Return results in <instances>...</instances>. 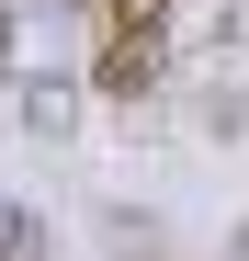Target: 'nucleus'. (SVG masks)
Masks as SVG:
<instances>
[{
    "mask_svg": "<svg viewBox=\"0 0 249 261\" xmlns=\"http://www.w3.org/2000/svg\"><path fill=\"white\" fill-rule=\"evenodd\" d=\"M79 23H170V0H79Z\"/></svg>",
    "mask_w": 249,
    "mask_h": 261,
    "instance_id": "nucleus-2",
    "label": "nucleus"
},
{
    "mask_svg": "<svg viewBox=\"0 0 249 261\" xmlns=\"http://www.w3.org/2000/svg\"><path fill=\"white\" fill-rule=\"evenodd\" d=\"M170 80V34L159 23H91V91L102 102H147Z\"/></svg>",
    "mask_w": 249,
    "mask_h": 261,
    "instance_id": "nucleus-1",
    "label": "nucleus"
}]
</instances>
